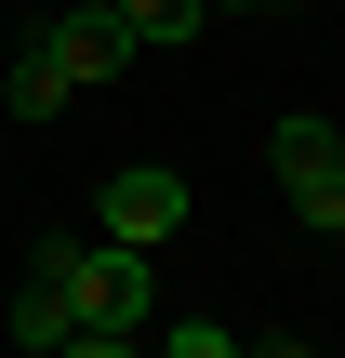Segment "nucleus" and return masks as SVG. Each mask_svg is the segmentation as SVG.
Returning <instances> with one entry per match:
<instances>
[{
  "instance_id": "nucleus-1",
  "label": "nucleus",
  "mask_w": 345,
  "mask_h": 358,
  "mask_svg": "<svg viewBox=\"0 0 345 358\" xmlns=\"http://www.w3.org/2000/svg\"><path fill=\"white\" fill-rule=\"evenodd\" d=\"M40 266L80 292V345H93V358H106V345H146L160 306H146V252H133V239H40Z\"/></svg>"
},
{
  "instance_id": "nucleus-2",
  "label": "nucleus",
  "mask_w": 345,
  "mask_h": 358,
  "mask_svg": "<svg viewBox=\"0 0 345 358\" xmlns=\"http://www.w3.org/2000/svg\"><path fill=\"white\" fill-rule=\"evenodd\" d=\"M266 159H279V186H293V213L332 239V226H345V133H332V120H279Z\"/></svg>"
},
{
  "instance_id": "nucleus-3",
  "label": "nucleus",
  "mask_w": 345,
  "mask_h": 358,
  "mask_svg": "<svg viewBox=\"0 0 345 358\" xmlns=\"http://www.w3.org/2000/svg\"><path fill=\"white\" fill-rule=\"evenodd\" d=\"M93 226H106V239H133V252H160V239L186 226V173H173V159H133V173H106Z\"/></svg>"
},
{
  "instance_id": "nucleus-4",
  "label": "nucleus",
  "mask_w": 345,
  "mask_h": 358,
  "mask_svg": "<svg viewBox=\"0 0 345 358\" xmlns=\"http://www.w3.org/2000/svg\"><path fill=\"white\" fill-rule=\"evenodd\" d=\"M53 53H66L80 80H120L146 40H133V13H120V0H53Z\"/></svg>"
},
{
  "instance_id": "nucleus-5",
  "label": "nucleus",
  "mask_w": 345,
  "mask_h": 358,
  "mask_svg": "<svg viewBox=\"0 0 345 358\" xmlns=\"http://www.w3.org/2000/svg\"><path fill=\"white\" fill-rule=\"evenodd\" d=\"M66 93H80V66H66V53H53V27H40V40L13 53V80H0V106H13V120H66Z\"/></svg>"
},
{
  "instance_id": "nucleus-6",
  "label": "nucleus",
  "mask_w": 345,
  "mask_h": 358,
  "mask_svg": "<svg viewBox=\"0 0 345 358\" xmlns=\"http://www.w3.org/2000/svg\"><path fill=\"white\" fill-rule=\"evenodd\" d=\"M13 345H80V292H66L53 266H27V292H13Z\"/></svg>"
},
{
  "instance_id": "nucleus-7",
  "label": "nucleus",
  "mask_w": 345,
  "mask_h": 358,
  "mask_svg": "<svg viewBox=\"0 0 345 358\" xmlns=\"http://www.w3.org/2000/svg\"><path fill=\"white\" fill-rule=\"evenodd\" d=\"M120 13H133V40H146V53H173V40H199V27H213V0H120Z\"/></svg>"
},
{
  "instance_id": "nucleus-8",
  "label": "nucleus",
  "mask_w": 345,
  "mask_h": 358,
  "mask_svg": "<svg viewBox=\"0 0 345 358\" xmlns=\"http://www.w3.org/2000/svg\"><path fill=\"white\" fill-rule=\"evenodd\" d=\"M213 13H253V0H213Z\"/></svg>"
}]
</instances>
